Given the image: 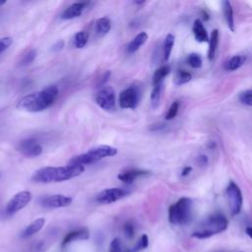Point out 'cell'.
Segmentation results:
<instances>
[{"mask_svg":"<svg viewBox=\"0 0 252 252\" xmlns=\"http://www.w3.org/2000/svg\"><path fill=\"white\" fill-rule=\"evenodd\" d=\"M58 88L54 85L48 86L41 91L29 94L22 97L17 107L29 112H40L48 108L58 96Z\"/></svg>","mask_w":252,"mask_h":252,"instance_id":"1","label":"cell"},{"mask_svg":"<svg viewBox=\"0 0 252 252\" xmlns=\"http://www.w3.org/2000/svg\"><path fill=\"white\" fill-rule=\"evenodd\" d=\"M85 171L83 165L68 164L63 166H45L37 169L32 176V180L37 183L61 182L81 175Z\"/></svg>","mask_w":252,"mask_h":252,"instance_id":"2","label":"cell"},{"mask_svg":"<svg viewBox=\"0 0 252 252\" xmlns=\"http://www.w3.org/2000/svg\"><path fill=\"white\" fill-rule=\"evenodd\" d=\"M228 226L227 219L221 214H216L204 220L192 233L193 237L199 239L209 238L215 234L224 231Z\"/></svg>","mask_w":252,"mask_h":252,"instance_id":"3","label":"cell"},{"mask_svg":"<svg viewBox=\"0 0 252 252\" xmlns=\"http://www.w3.org/2000/svg\"><path fill=\"white\" fill-rule=\"evenodd\" d=\"M117 155V149L108 145H101L90 149L87 153L73 157L69 160V164L86 165L94 163L104 158L114 157Z\"/></svg>","mask_w":252,"mask_h":252,"instance_id":"4","label":"cell"},{"mask_svg":"<svg viewBox=\"0 0 252 252\" xmlns=\"http://www.w3.org/2000/svg\"><path fill=\"white\" fill-rule=\"evenodd\" d=\"M192 218V201L187 197L180 198L168 209V220L172 224H186Z\"/></svg>","mask_w":252,"mask_h":252,"instance_id":"5","label":"cell"},{"mask_svg":"<svg viewBox=\"0 0 252 252\" xmlns=\"http://www.w3.org/2000/svg\"><path fill=\"white\" fill-rule=\"evenodd\" d=\"M141 97V90L139 87L132 85L123 90L118 97V102L121 108L134 109L137 107Z\"/></svg>","mask_w":252,"mask_h":252,"instance_id":"6","label":"cell"},{"mask_svg":"<svg viewBox=\"0 0 252 252\" xmlns=\"http://www.w3.org/2000/svg\"><path fill=\"white\" fill-rule=\"evenodd\" d=\"M226 196H227L231 215L235 216L239 214L242 208L243 198L238 185L233 181H230L226 187Z\"/></svg>","mask_w":252,"mask_h":252,"instance_id":"7","label":"cell"},{"mask_svg":"<svg viewBox=\"0 0 252 252\" xmlns=\"http://www.w3.org/2000/svg\"><path fill=\"white\" fill-rule=\"evenodd\" d=\"M96 104L106 111L115 109V92L110 86L102 87L95 94Z\"/></svg>","mask_w":252,"mask_h":252,"instance_id":"8","label":"cell"},{"mask_svg":"<svg viewBox=\"0 0 252 252\" xmlns=\"http://www.w3.org/2000/svg\"><path fill=\"white\" fill-rule=\"evenodd\" d=\"M131 192L128 188H106L97 194L96 202H98L99 204H111L126 197Z\"/></svg>","mask_w":252,"mask_h":252,"instance_id":"9","label":"cell"},{"mask_svg":"<svg viewBox=\"0 0 252 252\" xmlns=\"http://www.w3.org/2000/svg\"><path fill=\"white\" fill-rule=\"evenodd\" d=\"M32 193L29 191H21L15 194L7 203L5 212L8 215H14L25 208L32 200Z\"/></svg>","mask_w":252,"mask_h":252,"instance_id":"10","label":"cell"},{"mask_svg":"<svg viewBox=\"0 0 252 252\" xmlns=\"http://www.w3.org/2000/svg\"><path fill=\"white\" fill-rule=\"evenodd\" d=\"M17 150L27 158H35L40 156L42 153L41 145L32 138L20 141L17 146Z\"/></svg>","mask_w":252,"mask_h":252,"instance_id":"11","label":"cell"},{"mask_svg":"<svg viewBox=\"0 0 252 252\" xmlns=\"http://www.w3.org/2000/svg\"><path fill=\"white\" fill-rule=\"evenodd\" d=\"M73 199L69 196L62 195V194H55L44 197L40 200V205L47 209H57L67 207L72 203Z\"/></svg>","mask_w":252,"mask_h":252,"instance_id":"12","label":"cell"},{"mask_svg":"<svg viewBox=\"0 0 252 252\" xmlns=\"http://www.w3.org/2000/svg\"><path fill=\"white\" fill-rule=\"evenodd\" d=\"M88 3L86 2H76L68 6L61 14L60 18L62 20H71L74 18H77L82 15L84 10L86 9Z\"/></svg>","mask_w":252,"mask_h":252,"instance_id":"13","label":"cell"},{"mask_svg":"<svg viewBox=\"0 0 252 252\" xmlns=\"http://www.w3.org/2000/svg\"><path fill=\"white\" fill-rule=\"evenodd\" d=\"M149 173L148 170H144V169H138V168H130V169H125L123 171H121L118 175L117 178L122 181L123 183L126 184H131L135 181L136 178L140 177V176H144L147 175Z\"/></svg>","mask_w":252,"mask_h":252,"instance_id":"14","label":"cell"},{"mask_svg":"<svg viewBox=\"0 0 252 252\" xmlns=\"http://www.w3.org/2000/svg\"><path fill=\"white\" fill-rule=\"evenodd\" d=\"M89 237H90V233L87 228H80V229L72 230L65 235V237L63 238V240L61 242V246L64 247L73 241L87 240V239H89Z\"/></svg>","mask_w":252,"mask_h":252,"instance_id":"15","label":"cell"},{"mask_svg":"<svg viewBox=\"0 0 252 252\" xmlns=\"http://www.w3.org/2000/svg\"><path fill=\"white\" fill-rule=\"evenodd\" d=\"M192 32L194 34L195 39L198 42H206L209 41V36H208V32L202 23L201 20L197 19L194 21L193 27H192Z\"/></svg>","mask_w":252,"mask_h":252,"instance_id":"16","label":"cell"},{"mask_svg":"<svg viewBox=\"0 0 252 252\" xmlns=\"http://www.w3.org/2000/svg\"><path fill=\"white\" fill-rule=\"evenodd\" d=\"M45 223V220L43 218H38L36 220H34L32 222H31L21 233V237L22 238H28L33 234H35L36 232H38L44 225Z\"/></svg>","mask_w":252,"mask_h":252,"instance_id":"17","label":"cell"},{"mask_svg":"<svg viewBox=\"0 0 252 252\" xmlns=\"http://www.w3.org/2000/svg\"><path fill=\"white\" fill-rule=\"evenodd\" d=\"M222 12H223L224 20L226 22L227 27L231 32H234L235 25H234V18H233V9L229 1L227 0L222 1Z\"/></svg>","mask_w":252,"mask_h":252,"instance_id":"18","label":"cell"},{"mask_svg":"<svg viewBox=\"0 0 252 252\" xmlns=\"http://www.w3.org/2000/svg\"><path fill=\"white\" fill-rule=\"evenodd\" d=\"M148 39V33L145 32H142L138 33L127 45V51L129 53L136 52Z\"/></svg>","mask_w":252,"mask_h":252,"instance_id":"19","label":"cell"},{"mask_svg":"<svg viewBox=\"0 0 252 252\" xmlns=\"http://www.w3.org/2000/svg\"><path fill=\"white\" fill-rule=\"evenodd\" d=\"M219 39H220V34L219 31L217 29L213 30L211 33V37L209 39V50H208V58L210 60H213L216 56V52L218 49L219 45Z\"/></svg>","mask_w":252,"mask_h":252,"instance_id":"20","label":"cell"},{"mask_svg":"<svg viewBox=\"0 0 252 252\" xmlns=\"http://www.w3.org/2000/svg\"><path fill=\"white\" fill-rule=\"evenodd\" d=\"M245 60H246V57L243 55H234L224 63L223 67L226 71H234L240 68L244 64Z\"/></svg>","mask_w":252,"mask_h":252,"instance_id":"21","label":"cell"},{"mask_svg":"<svg viewBox=\"0 0 252 252\" xmlns=\"http://www.w3.org/2000/svg\"><path fill=\"white\" fill-rule=\"evenodd\" d=\"M95 32L100 34V35H104L106 34L110 29H111V21L109 18L107 17H102L99 18L96 22H95Z\"/></svg>","mask_w":252,"mask_h":252,"instance_id":"22","label":"cell"},{"mask_svg":"<svg viewBox=\"0 0 252 252\" xmlns=\"http://www.w3.org/2000/svg\"><path fill=\"white\" fill-rule=\"evenodd\" d=\"M170 72V67L168 65H163L159 68H158L153 76V84L154 85H158L162 83L163 79L169 74Z\"/></svg>","mask_w":252,"mask_h":252,"instance_id":"23","label":"cell"},{"mask_svg":"<svg viewBox=\"0 0 252 252\" xmlns=\"http://www.w3.org/2000/svg\"><path fill=\"white\" fill-rule=\"evenodd\" d=\"M173 45H174V35L171 33H168L165 36L164 42H163V59L165 61L169 59Z\"/></svg>","mask_w":252,"mask_h":252,"instance_id":"24","label":"cell"},{"mask_svg":"<svg viewBox=\"0 0 252 252\" xmlns=\"http://www.w3.org/2000/svg\"><path fill=\"white\" fill-rule=\"evenodd\" d=\"M192 76L189 72L185 71V70H177L174 76V84L177 86L183 85L188 83L191 80Z\"/></svg>","mask_w":252,"mask_h":252,"instance_id":"25","label":"cell"},{"mask_svg":"<svg viewBox=\"0 0 252 252\" xmlns=\"http://www.w3.org/2000/svg\"><path fill=\"white\" fill-rule=\"evenodd\" d=\"M162 83L158 84V85H154V88L152 90V94H151V103L152 106L154 108L158 107L159 100H160V94H161V87Z\"/></svg>","mask_w":252,"mask_h":252,"instance_id":"26","label":"cell"},{"mask_svg":"<svg viewBox=\"0 0 252 252\" xmlns=\"http://www.w3.org/2000/svg\"><path fill=\"white\" fill-rule=\"evenodd\" d=\"M89 39V35L85 32H78L74 36V45L76 48H83L86 46Z\"/></svg>","mask_w":252,"mask_h":252,"instance_id":"27","label":"cell"},{"mask_svg":"<svg viewBox=\"0 0 252 252\" xmlns=\"http://www.w3.org/2000/svg\"><path fill=\"white\" fill-rule=\"evenodd\" d=\"M149 245V237L147 234H142L137 243L134 245L133 248L130 249L131 252H140L144 249H146Z\"/></svg>","mask_w":252,"mask_h":252,"instance_id":"28","label":"cell"},{"mask_svg":"<svg viewBox=\"0 0 252 252\" xmlns=\"http://www.w3.org/2000/svg\"><path fill=\"white\" fill-rule=\"evenodd\" d=\"M109 252H131L130 249L126 248L119 238H114L110 243Z\"/></svg>","mask_w":252,"mask_h":252,"instance_id":"29","label":"cell"},{"mask_svg":"<svg viewBox=\"0 0 252 252\" xmlns=\"http://www.w3.org/2000/svg\"><path fill=\"white\" fill-rule=\"evenodd\" d=\"M187 62L194 69H199L202 67V58L197 53L189 54V56L187 58Z\"/></svg>","mask_w":252,"mask_h":252,"instance_id":"30","label":"cell"},{"mask_svg":"<svg viewBox=\"0 0 252 252\" xmlns=\"http://www.w3.org/2000/svg\"><path fill=\"white\" fill-rule=\"evenodd\" d=\"M178 109H179V102L178 101H173L171 103V105L169 106L166 114H165V120H171L173 119L176 115H177V112H178Z\"/></svg>","mask_w":252,"mask_h":252,"instance_id":"31","label":"cell"},{"mask_svg":"<svg viewBox=\"0 0 252 252\" xmlns=\"http://www.w3.org/2000/svg\"><path fill=\"white\" fill-rule=\"evenodd\" d=\"M239 100L243 104L252 106V90H246L239 94Z\"/></svg>","mask_w":252,"mask_h":252,"instance_id":"32","label":"cell"},{"mask_svg":"<svg viewBox=\"0 0 252 252\" xmlns=\"http://www.w3.org/2000/svg\"><path fill=\"white\" fill-rule=\"evenodd\" d=\"M35 56H36V50H34V49L30 50V51H29L28 53H26V54L24 55V57L22 58L21 64H22V65L31 64V63L35 59Z\"/></svg>","mask_w":252,"mask_h":252,"instance_id":"33","label":"cell"},{"mask_svg":"<svg viewBox=\"0 0 252 252\" xmlns=\"http://www.w3.org/2000/svg\"><path fill=\"white\" fill-rule=\"evenodd\" d=\"M123 231L124 234L128 237V238H132L135 234V226L131 221H126L123 225Z\"/></svg>","mask_w":252,"mask_h":252,"instance_id":"34","label":"cell"},{"mask_svg":"<svg viewBox=\"0 0 252 252\" xmlns=\"http://www.w3.org/2000/svg\"><path fill=\"white\" fill-rule=\"evenodd\" d=\"M13 43V39L9 36L6 37H2L0 38V53H2L3 51H5L6 49H8V47Z\"/></svg>","mask_w":252,"mask_h":252,"instance_id":"35","label":"cell"},{"mask_svg":"<svg viewBox=\"0 0 252 252\" xmlns=\"http://www.w3.org/2000/svg\"><path fill=\"white\" fill-rule=\"evenodd\" d=\"M109 76H110V72L109 71H107V72H105L104 74H103V76L101 77V80L99 81V83H98V85L99 86H102V87H104V84L106 83V81L108 80V78H109Z\"/></svg>","mask_w":252,"mask_h":252,"instance_id":"36","label":"cell"},{"mask_svg":"<svg viewBox=\"0 0 252 252\" xmlns=\"http://www.w3.org/2000/svg\"><path fill=\"white\" fill-rule=\"evenodd\" d=\"M63 45H64V42L62 41V40H60V41H57L56 42V44L52 47V49L54 50V51H58V50H61L62 49V47H63Z\"/></svg>","mask_w":252,"mask_h":252,"instance_id":"37","label":"cell"},{"mask_svg":"<svg viewBox=\"0 0 252 252\" xmlns=\"http://www.w3.org/2000/svg\"><path fill=\"white\" fill-rule=\"evenodd\" d=\"M191 170H192V167H191V166H186V167L183 168V170H182V172H181V175H182V176H187V175L191 172Z\"/></svg>","mask_w":252,"mask_h":252,"instance_id":"38","label":"cell"},{"mask_svg":"<svg viewBox=\"0 0 252 252\" xmlns=\"http://www.w3.org/2000/svg\"><path fill=\"white\" fill-rule=\"evenodd\" d=\"M198 161L200 162V164L205 165L207 163V161H208V158H207L206 156H201V157L198 158Z\"/></svg>","mask_w":252,"mask_h":252,"instance_id":"39","label":"cell"},{"mask_svg":"<svg viewBox=\"0 0 252 252\" xmlns=\"http://www.w3.org/2000/svg\"><path fill=\"white\" fill-rule=\"evenodd\" d=\"M246 233L250 238H252V226H248L246 228Z\"/></svg>","mask_w":252,"mask_h":252,"instance_id":"40","label":"cell"},{"mask_svg":"<svg viewBox=\"0 0 252 252\" xmlns=\"http://www.w3.org/2000/svg\"><path fill=\"white\" fill-rule=\"evenodd\" d=\"M143 3H145L144 1H135V4H143Z\"/></svg>","mask_w":252,"mask_h":252,"instance_id":"41","label":"cell"},{"mask_svg":"<svg viewBox=\"0 0 252 252\" xmlns=\"http://www.w3.org/2000/svg\"><path fill=\"white\" fill-rule=\"evenodd\" d=\"M240 252H243V251H240Z\"/></svg>","mask_w":252,"mask_h":252,"instance_id":"42","label":"cell"}]
</instances>
